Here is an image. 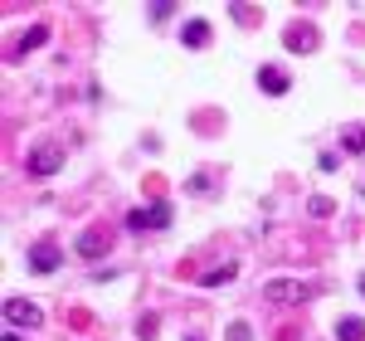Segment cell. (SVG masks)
<instances>
[{
	"mask_svg": "<svg viewBox=\"0 0 365 341\" xmlns=\"http://www.w3.org/2000/svg\"><path fill=\"white\" fill-rule=\"evenodd\" d=\"M25 166H29V175H54V170H63V151H58L54 142H44V146H29Z\"/></svg>",
	"mask_w": 365,
	"mask_h": 341,
	"instance_id": "obj_1",
	"label": "cell"
},
{
	"mask_svg": "<svg viewBox=\"0 0 365 341\" xmlns=\"http://www.w3.org/2000/svg\"><path fill=\"white\" fill-rule=\"evenodd\" d=\"M263 297H268V302H278V307H292V302H307L312 287L307 283H292V278H278V283L263 287Z\"/></svg>",
	"mask_w": 365,
	"mask_h": 341,
	"instance_id": "obj_2",
	"label": "cell"
},
{
	"mask_svg": "<svg viewBox=\"0 0 365 341\" xmlns=\"http://www.w3.org/2000/svg\"><path fill=\"white\" fill-rule=\"evenodd\" d=\"M5 322H10V327H39L44 312H39L29 297H10V302H5Z\"/></svg>",
	"mask_w": 365,
	"mask_h": 341,
	"instance_id": "obj_3",
	"label": "cell"
},
{
	"mask_svg": "<svg viewBox=\"0 0 365 341\" xmlns=\"http://www.w3.org/2000/svg\"><path fill=\"white\" fill-rule=\"evenodd\" d=\"M170 225V205H151V210H132L127 229H166Z\"/></svg>",
	"mask_w": 365,
	"mask_h": 341,
	"instance_id": "obj_4",
	"label": "cell"
},
{
	"mask_svg": "<svg viewBox=\"0 0 365 341\" xmlns=\"http://www.w3.org/2000/svg\"><path fill=\"white\" fill-rule=\"evenodd\" d=\"M58 263H63V254H58L54 244H34V249H29V268H34V273H54Z\"/></svg>",
	"mask_w": 365,
	"mask_h": 341,
	"instance_id": "obj_5",
	"label": "cell"
},
{
	"mask_svg": "<svg viewBox=\"0 0 365 341\" xmlns=\"http://www.w3.org/2000/svg\"><path fill=\"white\" fill-rule=\"evenodd\" d=\"M258 88H268V93H287V73H282L278 63H263V68H258Z\"/></svg>",
	"mask_w": 365,
	"mask_h": 341,
	"instance_id": "obj_6",
	"label": "cell"
},
{
	"mask_svg": "<svg viewBox=\"0 0 365 341\" xmlns=\"http://www.w3.org/2000/svg\"><path fill=\"white\" fill-rule=\"evenodd\" d=\"M78 254H83V258H103V254H108V239H103V229H88L83 239H78Z\"/></svg>",
	"mask_w": 365,
	"mask_h": 341,
	"instance_id": "obj_7",
	"label": "cell"
},
{
	"mask_svg": "<svg viewBox=\"0 0 365 341\" xmlns=\"http://www.w3.org/2000/svg\"><path fill=\"white\" fill-rule=\"evenodd\" d=\"M336 341H365V322L361 317H341L336 322Z\"/></svg>",
	"mask_w": 365,
	"mask_h": 341,
	"instance_id": "obj_8",
	"label": "cell"
},
{
	"mask_svg": "<svg viewBox=\"0 0 365 341\" xmlns=\"http://www.w3.org/2000/svg\"><path fill=\"white\" fill-rule=\"evenodd\" d=\"M312 44H317V29H307V25L287 29V49H312Z\"/></svg>",
	"mask_w": 365,
	"mask_h": 341,
	"instance_id": "obj_9",
	"label": "cell"
},
{
	"mask_svg": "<svg viewBox=\"0 0 365 341\" xmlns=\"http://www.w3.org/2000/svg\"><path fill=\"white\" fill-rule=\"evenodd\" d=\"M185 44H190V49H205V44H210V25H205V20H190V25H185Z\"/></svg>",
	"mask_w": 365,
	"mask_h": 341,
	"instance_id": "obj_10",
	"label": "cell"
},
{
	"mask_svg": "<svg viewBox=\"0 0 365 341\" xmlns=\"http://www.w3.org/2000/svg\"><path fill=\"white\" fill-rule=\"evenodd\" d=\"M44 39H49V29H44V25H34L29 34H20V44H15V54H29V49H39Z\"/></svg>",
	"mask_w": 365,
	"mask_h": 341,
	"instance_id": "obj_11",
	"label": "cell"
},
{
	"mask_svg": "<svg viewBox=\"0 0 365 341\" xmlns=\"http://www.w3.org/2000/svg\"><path fill=\"white\" fill-rule=\"evenodd\" d=\"M346 151H356V156L365 151V127H346Z\"/></svg>",
	"mask_w": 365,
	"mask_h": 341,
	"instance_id": "obj_12",
	"label": "cell"
},
{
	"mask_svg": "<svg viewBox=\"0 0 365 341\" xmlns=\"http://www.w3.org/2000/svg\"><path fill=\"white\" fill-rule=\"evenodd\" d=\"M234 278V263H225V268H215V273H205V287H220Z\"/></svg>",
	"mask_w": 365,
	"mask_h": 341,
	"instance_id": "obj_13",
	"label": "cell"
},
{
	"mask_svg": "<svg viewBox=\"0 0 365 341\" xmlns=\"http://www.w3.org/2000/svg\"><path fill=\"white\" fill-rule=\"evenodd\" d=\"M307 210H312V215H317V220H327V215H331L336 205H331V200H327V195H317V200H312V205H307Z\"/></svg>",
	"mask_w": 365,
	"mask_h": 341,
	"instance_id": "obj_14",
	"label": "cell"
},
{
	"mask_svg": "<svg viewBox=\"0 0 365 341\" xmlns=\"http://www.w3.org/2000/svg\"><path fill=\"white\" fill-rule=\"evenodd\" d=\"M229 341H253V332L244 327V322H234V332H229Z\"/></svg>",
	"mask_w": 365,
	"mask_h": 341,
	"instance_id": "obj_15",
	"label": "cell"
},
{
	"mask_svg": "<svg viewBox=\"0 0 365 341\" xmlns=\"http://www.w3.org/2000/svg\"><path fill=\"white\" fill-rule=\"evenodd\" d=\"M5 341H20V337H15V332H5Z\"/></svg>",
	"mask_w": 365,
	"mask_h": 341,
	"instance_id": "obj_16",
	"label": "cell"
},
{
	"mask_svg": "<svg viewBox=\"0 0 365 341\" xmlns=\"http://www.w3.org/2000/svg\"><path fill=\"white\" fill-rule=\"evenodd\" d=\"M361 292H365V273H361Z\"/></svg>",
	"mask_w": 365,
	"mask_h": 341,
	"instance_id": "obj_17",
	"label": "cell"
},
{
	"mask_svg": "<svg viewBox=\"0 0 365 341\" xmlns=\"http://www.w3.org/2000/svg\"><path fill=\"white\" fill-rule=\"evenodd\" d=\"M190 341H200V337H190Z\"/></svg>",
	"mask_w": 365,
	"mask_h": 341,
	"instance_id": "obj_18",
	"label": "cell"
}]
</instances>
